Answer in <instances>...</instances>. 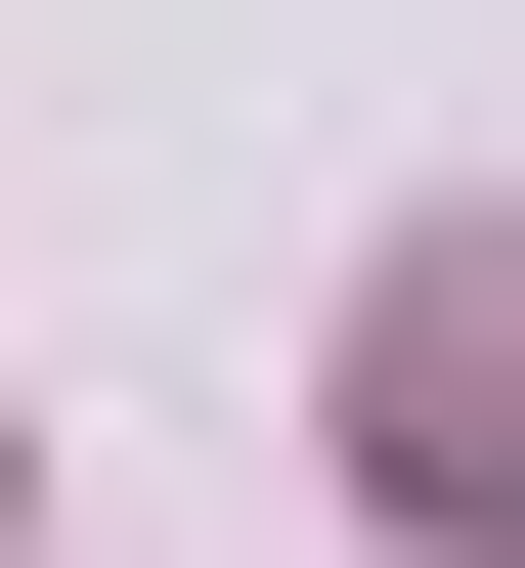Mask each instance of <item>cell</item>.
Returning <instances> with one entry per match:
<instances>
[{
	"label": "cell",
	"mask_w": 525,
	"mask_h": 568,
	"mask_svg": "<svg viewBox=\"0 0 525 568\" xmlns=\"http://www.w3.org/2000/svg\"><path fill=\"white\" fill-rule=\"evenodd\" d=\"M394 481H438V525H525V263H438V306H394Z\"/></svg>",
	"instance_id": "1"
}]
</instances>
